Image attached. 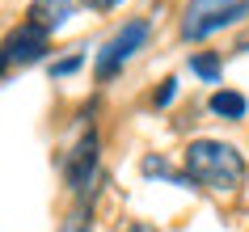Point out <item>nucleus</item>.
Listing matches in <instances>:
<instances>
[{
	"mask_svg": "<svg viewBox=\"0 0 249 232\" xmlns=\"http://www.w3.org/2000/svg\"><path fill=\"white\" fill-rule=\"evenodd\" d=\"M182 165H186L190 181H198V186H207L215 194L236 190L245 181V161H241V152L232 143H224V140H195L186 148Z\"/></svg>",
	"mask_w": 249,
	"mask_h": 232,
	"instance_id": "nucleus-1",
	"label": "nucleus"
},
{
	"mask_svg": "<svg viewBox=\"0 0 249 232\" xmlns=\"http://www.w3.org/2000/svg\"><path fill=\"white\" fill-rule=\"evenodd\" d=\"M245 13H249V0H190L182 34L186 38H207L211 30L232 26L236 17H245Z\"/></svg>",
	"mask_w": 249,
	"mask_h": 232,
	"instance_id": "nucleus-2",
	"label": "nucleus"
},
{
	"mask_svg": "<svg viewBox=\"0 0 249 232\" xmlns=\"http://www.w3.org/2000/svg\"><path fill=\"white\" fill-rule=\"evenodd\" d=\"M144 42H148V21H127V26L102 47V55H97V80H110Z\"/></svg>",
	"mask_w": 249,
	"mask_h": 232,
	"instance_id": "nucleus-3",
	"label": "nucleus"
},
{
	"mask_svg": "<svg viewBox=\"0 0 249 232\" xmlns=\"http://www.w3.org/2000/svg\"><path fill=\"white\" fill-rule=\"evenodd\" d=\"M93 173H97V135H85V140L68 152V161H64V178H68V190H76V194H85L89 190V181H93Z\"/></svg>",
	"mask_w": 249,
	"mask_h": 232,
	"instance_id": "nucleus-4",
	"label": "nucleus"
},
{
	"mask_svg": "<svg viewBox=\"0 0 249 232\" xmlns=\"http://www.w3.org/2000/svg\"><path fill=\"white\" fill-rule=\"evenodd\" d=\"M47 42H51V34L47 30H38V26H21V30H13L9 34V42H4V59L9 64H38L42 55H47Z\"/></svg>",
	"mask_w": 249,
	"mask_h": 232,
	"instance_id": "nucleus-5",
	"label": "nucleus"
},
{
	"mask_svg": "<svg viewBox=\"0 0 249 232\" xmlns=\"http://www.w3.org/2000/svg\"><path fill=\"white\" fill-rule=\"evenodd\" d=\"M72 9H76V0H34L26 17H30V26H38V30H47V34H55V30L72 17Z\"/></svg>",
	"mask_w": 249,
	"mask_h": 232,
	"instance_id": "nucleus-6",
	"label": "nucleus"
},
{
	"mask_svg": "<svg viewBox=\"0 0 249 232\" xmlns=\"http://www.w3.org/2000/svg\"><path fill=\"white\" fill-rule=\"evenodd\" d=\"M245 110H249V102L241 97L236 89H215L211 93V114H220V118H245Z\"/></svg>",
	"mask_w": 249,
	"mask_h": 232,
	"instance_id": "nucleus-7",
	"label": "nucleus"
},
{
	"mask_svg": "<svg viewBox=\"0 0 249 232\" xmlns=\"http://www.w3.org/2000/svg\"><path fill=\"white\" fill-rule=\"evenodd\" d=\"M190 72L203 76V80H215L220 76V59H215V55H195V59H190Z\"/></svg>",
	"mask_w": 249,
	"mask_h": 232,
	"instance_id": "nucleus-8",
	"label": "nucleus"
},
{
	"mask_svg": "<svg viewBox=\"0 0 249 232\" xmlns=\"http://www.w3.org/2000/svg\"><path fill=\"white\" fill-rule=\"evenodd\" d=\"M80 68V55H68V59H59V64L51 68V76H68V72H76Z\"/></svg>",
	"mask_w": 249,
	"mask_h": 232,
	"instance_id": "nucleus-9",
	"label": "nucleus"
},
{
	"mask_svg": "<svg viewBox=\"0 0 249 232\" xmlns=\"http://www.w3.org/2000/svg\"><path fill=\"white\" fill-rule=\"evenodd\" d=\"M80 4H85V9H93V13H114L123 0H80Z\"/></svg>",
	"mask_w": 249,
	"mask_h": 232,
	"instance_id": "nucleus-10",
	"label": "nucleus"
},
{
	"mask_svg": "<svg viewBox=\"0 0 249 232\" xmlns=\"http://www.w3.org/2000/svg\"><path fill=\"white\" fill-rule=\"evenodd\" d=\"M173 93H178V80H160V93H157V106H169Z\"/></svg>",
	"mask_w": 249,
	"mask_h": 232,
	"instance_id": "nucleus-11",
	"label": "nucleus"
},
{
	"mask_svg": "<svg viewBox=\"0 0 249 232\" xmlns=\"http://www.w3.org/2000/svg\"><path fill=\"white\" fill-rule=\"evenodd\" d=\"M85 224H89V219H85V215H80V211H76V215H72V219H68V224H64V232H89V228H85Z\"/></svg>",
	"mask_w": 249,
	"mask_h": 232,
	"instance_id": "nucleus-12",
	"label": "nucleus"
},
{
	"mask_svg": "<svg viewBox=\"0 0 249 232\" xmlns=\"http://www.w3.org/2000/svg\"><path fill=\"white\" fill-rule=\"evenodd\" d=\"M123 232H157V228H152V224H127Z\"/></svg>",
	"mask_w": 249,
	"mask_h": 232,
	"instance_id": "nucleus-13",
	"label": "nucleus"
}]
</instances>
